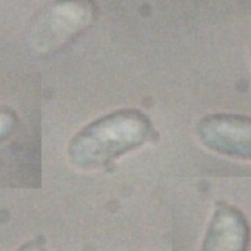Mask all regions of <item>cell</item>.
<instances>
[{"instance_id": "obj_4", "label": "cell", "mask_w": 251, "mask_h": 251, "mask_svg": "<svg viewBox=\"0 0 251 251\" xmlns=\"http://www.w3.org/2000/svg\"><path fill=\"white\" fill-rule=\"evenodd\" d=\"M250 227L245 215L232 204L217 202L199 251H247Z\"/></svg>"}, {"instance_id": "obj_7", "label": "cell", "mask_w": 251, "mask_h": 251, "mask_svg": "<svg viewBox=\"0 0 251 251\" xmlns=\"http://www.w3.org/2000/svg\"><path fill=\"white\" fill-rule=\"evenodd\" d=\"M249 53H250V59H251V46H250V50H249Z\"/></svg>"}, {"instance_id": "obj_2", "label": "cell", "mask_w": 251, "mask_h": 251, "mask_svg": "<svg viewBox=\"0 0 251 251\" xmlns=\"http://www.w3.org/2000/svg\"><path fill=\"white\" fill-rule=\"evenodd\" d=\"M97 16L94 0H53L31 25V45L43 53L61 49L87 31Z\"/></svg>"}, {"instance_id": "obj_6", "label": "cell", "mask_w": 251, "mask_h": 251, "mask_svg": "<svg viewBox=\"0 0 251 251\" xmlns=\"http://www.w3.org/2000/svg\"><path fill=\"white\" fill-rule=\"evenodd\" d=\"M18 251H47L44 243L40 239H32L23 244Z\"/></svg>"}, {"instance_id": "obj_5", "label": "cell", "mask_w": 251, "mask_h": 251, "mask_svg": "<svg viewBox=\"0 0 251 251\" xmlns=\"http://www.w3.org/2000/svg\"><path fill=\"white\" fill-rule=\"evenodd\" d=\"M17 124L18 118L16 113L7 107L0 106V142L14 132Z\"/></svg>"}, {"instance_id": "obj_1", "label": "cell", "mask_w": 251, "mask_h": 251, "mask_svg": "<svg viewBox=\"0 0 251 251\" xmlns=\"http://www.w3.org/2000/svg\"><path fill=\"white\" fill-rule=\"evenodd\" d=\"M156 131L150 118L139 109H119L79 129L70 140V162L81 170L106 167L122 156L152 141Z\"/></svg>"}, {"instance_id": "obj_3", "label": "cell", "mask_w": 251, "mask_h": 251, "mask_svg": "<svg viewBox=\"0 0 251 251\" xmlns=\"http://www.w3.org/2000/svg\"><path fill=\"white\" fill-rule=\"evenodd\" d=\"M195 130L207 149L229 158L251 161V116L208 114L198 120Z\"/></svg>"}]
</instances>
